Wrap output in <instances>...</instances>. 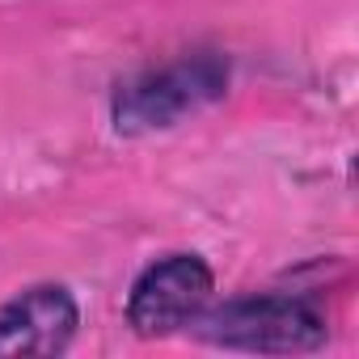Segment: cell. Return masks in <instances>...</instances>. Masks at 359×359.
Returning a JSON list of instances; mask_svg holds the SVG:
<instances>
[{
    "instance_id": "cell-1",
    "label": "cell",
    "mask_w": 359,
    "mask_h": 359,
    "mask_svg": "<svg viewBox=\"0 0 359 359\" xmlns=\"http://www.w3.org/2000/svg\"><path fill=\"white\" fill-rule=\"evenodd\" d=\"M233 85V64L224 51H187L161 68H144L127 81H118L110 97V127L118 135H152L169 131L203 114L208 106L224 102Z\"/></svg>"
},
{
    "instance_id": "cell-2",
    "label": "cell",
    "mask_w": 359,
    "mask_h": 359,
    "mask_svg": "<svg viewBox=\"0 0 359 359\" xmlns=\"http://www.w3.org/2000/svg\"><path fill=\"white\" fill-rule=\"evenodd\" d=\"M191 334L220 351L313 355L330 342V321L304 292H254L224 304L212 300Z\"/></svg>"
},
{
    "instance_id": "cell-4",
    "label": "cell",
    "mask_w": 359,
    "mask_h": 359,
    "mask_svg": "<svg viewBox=\"0 0 359 359\" xmlns=\"http://www.w3.org/2000/svg\"><path fill=\"white\" fill-rule=\"evenodd\" d=\"M81 330V304L68 283H30L0 304V359L64 355Z\"/></svg>"
},
{
    "instance_id": "cell-3",
    "label": "cell",
    "mask_w": 359,
    "mask_h": 359,
    "mask_svg": "<svg viewBox=\"0 0 359 359\" xmlns=\"http://www.w3.org/2000/svg\"><path fill=\"white\" fill-rule=\"evenodd\" d=\"M216 300V271L203 254L177 250L152 258L127 292V325L135 338H169L191 330Z\"/></svg>"
}]
</instances>
